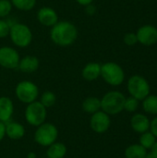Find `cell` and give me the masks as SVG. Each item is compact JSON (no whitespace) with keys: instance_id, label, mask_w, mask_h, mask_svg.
<instances>
[{"instance_id":"obj_1","label":"cell","mask_w":157,"mask_h":158,"mask_svg":"<svg viewBox=\"0 0 157 158\" xmlns=\"http://www.w3.org/2000/svg\"><path fill=\"white\" fill-rule=\"evenodd\" d=\"M50 39L57 46L68 47L72 45L78 39L79 31L77 26L68 20H58L50 29Z\"/></svg>"},{"instance_id":"obj_2","label":"cell","mask_w":157,"mask_h":158,"mask_svg":"<svg viewBox=\"0 0 157 158\" xmlns=\"http://www.w3.org/2000/svg\"><path fill=\"white\" fill-rule=\"evenodd\" d=\"M126 96L119 91H110L101 99V110L109 116H115L124 110Z\"/></svg>"},{"instance_id":"obj_3","label":"cell","mask_w":157,"mask_h":158,"mask_svg":"<svg viewBox=\"0 0 157 158\" xmlns=\"http://www.w3.org/2000/svg\"><path fill=\"white\" fill-rule=\"evenodd\" d=\"M8 36L13 44L19 48H26L30 46L33 38L31 28L20 22H15L10 26Z\"/></svg>"},{"instance_id":"obj_4","label":"cell","mask_w":157,"mask_h":158,"mask_svg":"<svg viewBox=\"0 0 157 158\" xmlns=\"http://www.w3.org/2000/svg\"><path fill=\"white\" fill-rule=\"evenodd\" d=\"M101 77L111 86H119L125 80V72L116 62H106L101 65Z\"/></svg>"},{"instance_id":"obj_5","label":"cell","mask_w":157,"mask_h":158,"mask_svg":"<svg viewBox=\"0 0 157 158\" xmlns=\"http://www.w3.org/2000/svg\"><path fill=\"white\" fill-rule=\"evenodd\" d=\"M127 89L130 96L143 101L150 94L151 87L148 81L141 75L131 76L127 83Z\"/></svg>"},{"instance_id":"obj_6","label":"cell","mask_w":157,"mask_h":158,"mask_svg":"<svg viewBox=\"0 0 157 158\" xmlns=\"http://www.w3.org/2000/svg\"><path fill=\"white\" fill-rule=\"evenodd\" d=\"M58 137L57 128L48 122H43L37 127V130L34 132V141L36 143L43 147H48L54 143Z\"/></svg>"},{"instance_id":"obj_7","label":"cell","mask_w":157,"mask_h":158,"mask_svg":"<svg viewBox=\"0 0 157 158\" xmlns=\"http://www.w3.org/2000/svg\"><path fill=\"white\" fill-rule=\"evenodd\" d=\"M15 94L19 102L28 105L37 100L39 88L31 81H21L16 85Z\"/></svg>"},{"instance_id":"obj_8","label":"cell","mask_w":157,"mask_h":158,"mask_svg":"<svg viewBox=\"0 0 157 158\" xmlns=\"http://www.w3.org/2000/svg\"><path fill=\"white\" fill-rule=\"evenodd\" d=\"M47 117L46 107H44L40 101H34L31 104H28L25 109V119L28 124L38 127L43 122H45Z\"/></svg>"},{"instance_id":"obj_9","label":"cell","mask_w":157,"mask_h":158,"mask_svg":"<svg viewBox=\"0 0 157 158\" xmlns=\"http://www.w3.org/2000/svg\"><path fill=\"white\" fill-rule=\"evenodd\" d=\"M19 52L11 46L0 47V66L6 69H16L19 63Z\"/></svg>"},{"instance_id":"obj_10","label":"cell","mask_w":157,"mask_h":158,"mask_svg":"<svg viewBox=\"0 0 157 158\" xmlns=\"http://www.w3.org/2000/svg\"><path fill=\"white\" fill-rule=\"evenodd\" d=\"M111 126V118L108 114L105 112L99 110L93 114H92L90 119V127L91 129L99 134L106 132Z\"/></svg>"},{"instance_id":"obj_11","label":"cell","mask_w":157,"mask_h":158,"mask_svg":"<svg viewBox=\"0 0 157 158\" xmlns=\"http://www.w3.org/2000/svg\"><path fill=\"white\" fill-rule=\"evenodd\" d=\"M137 39L140 44L145 46H151L157 43V28L153 25H143L138 29Z\"/></svg>"},{"instance_id":"obj_12","label":"cell","mask_w":157,"mask_h":158,"mask_svg":"<svg viewBox=\"0 0 157 158\" xmlns=\"http://www.w3.org/2000/svg\"><path fill=\"white\" fill-rule=\"evenodd\" d=\"M36 19L38 22L45 27H53L58 20L57 12L51 6H42L38 9L36 14Z\"/></svg>"},{"instance_id":"obj_13","label":"cell","mask_w":157,"mask_h":158,"mask_svg":"<svg viewBox=\"0 0 157 158\" xmlns=\"http://www.w3.org/2000/svg\"><path fill=\"white\" fill-rule=\"evenodd\" d=\"M149 118L142 113H135L130 118V127L137 133H143L150 130Z\"/></svg>"},{"instance_id":"obj_14","label":"cell","mask_w":157,"mask_h":158,"mask_svg":"<svg viewBox=\"0 0 157 158\" xmlns=\"http://www.w3.org/2000/svg\"><path fill=\"white\" fill-rule=\"evenodd\" d=\"M40 66V61L37 56L28 55L23 57H20L18 69L24 73H33L35 72Z\"/></svg>"},{"instance_id":"obj_15","label":"cell","mask_w":157,"mask_h":158,"mask_svg":"<svg viewBox=\"0 0 157 158\" xmlns=\"http://www.w3.org/2000/svg\"><path fill=\"white\" fill-rule=\"evenodd\" d=\"M14 113V104L7 96L0 97V121L6 123L10 121Z\"/></svg>"},{"instance_id":"obj_16","label":"cell","mask_w":157,"mask_h":158,"mask_svg":"<svg viewBox=\"0 0 157 158\" xmlns=\"http://www.w3.org/2000/svg\"><path fill=\"white\" fill-rule=\"evenodd\" d=\"M82 78L87 81H93L101 77V64L97 62L87 63L81 70Z\"/></svg>"},{"instance_id":"obj_17","label":"cell","mask_w":157,"mask_h":158,"mask_svg":"<svg viewBox=\"0 0 157 158\" xmlns=\"http://www.w3.org/2000/svg\"><path fill=\"white\" fill-rule=\"evenodd\" d=\"M6 135L11 140H20L25 135V128L16 121H8L6 124Z\"/></svg>"},{"instance_id":"obj_18","label":"cell","mask_w":157,"mask_h":158,"mask_svg":"<svg viewBox=\"0 0 157 158\" xmlns=\"http://www.w3.org/2000/svg\"><path fill=\"white\" fill-rule=\"evenodd\" d=\"M68 149L63 143L55 142L47 147L46 156L48 158H64L67 155Z\"/></svg>"},{"instance_id":"obj_19","label":"cell","mask_w":157,"mask_h":158,"mask_svg":"<svg viewBox=\"0 0 157 158\" xmlns=\"http://www.w3.org/2000/svg\"><path fill=\"white\" fill-rule=\"evenodd\" d=\"M81 107L84 112L88 114H93L101 110V99L95 96H89L83 100Z\"/></svg>"},{"instance_id":"obj_20","label":"cell","mask_w":157,"mask_h":158,"mask_svg":"<svg viewBox=\"0 0 157 158\" xmlns=\"http://www.w3.org/2000/svg\"><path fill=\"white\" fill-rule=\"evenodd\" d=\"M148 152L140 143H134L128 146L125 150L126 158H145Z\"/></svg>"},{"instance_id":"obj_21","label":"cell","mask_w":157,"mask_h":158,"mask_svg":"<svg viewBox=\"0 0 157 158\" xmlns=\"http://www.w3.org/2000/svg\"><path fill=\"white\" fill-rule=\"evenodd\" d=\"M143 109L145 113L157 116V95L149 94L143 100Z\"/></svg>"},{"instance_id":"obj_22","label":"cell","mask_w":157,"mask_h":158,"mask_svg":"<svg viewBox=\"0 0 157 158\" xmlns=\"http://www.w3.org/2000/svg\"><path fill=\"white\" fill-rule=\"evenodd\" d=\"M37 0H10L13 7L20 11H30L34 8Z\"/></svg>"},{"instance_id":"obj_23","label":"cell","mask_w":157,"mask_h":158,"mask_svg":"<svg viewBox=\"0 0 157 158\" xmlns=\"http://www.w3.org/2000/svg\"><path fill=\"white\" fill-rule=\"evenodd\" d=\"M155 142H156V138L150 131L142 133L141 137H140V140H139V143L143 148H145L146 150H150L152 148V146L155 144Z\"/></svg>"},{"instance_id":"obj_24","label":"cell","mask_w":157,"mask_h":158,"mask_svg":"<svg viewBox=\"0 0 157 158\" xmlns=\"http://www.w3.org/2000/svg\"><path fill=\"white\" fill-rule=\"evenodd\" d=\"M56 102V96L51 91L43 92L40 97V103L46 108H49L55 106Z\"/></svg>"},{"instance_id":"obj_25","label":"cell","mask_w":157,"mask_h":158,"mask_svg":"<svg viewBox=\"0 0 157 158\" xmlns=\"http://www.w3.org/2000/svg\"><path fill=\"white\" fill-rule=\"evenodd\" d=\"M139 100H137L136 98L130 96V97H126L125 99V103H124V110H126L127 112L130 113H134L137 111L138 107H139Z\"/></svg>"},{"instance_id":"obj_26","label":"cell","mask_w":157,"mask_h":158,"mask_svg":"<svg viewBox=\"0 0 157 158\" xmlns=\"http://www.w3.org/2000/svg\"><path fill=\"white\" fill-rule=\"evenodd\" d=\"M13 8L10 0H0V19H6L9 16Z\"/></svg>"},{"instance_id":"obj_27","label":"cell","mask_w":157,"mask_h":158,"mask_svg":"<svg viewBox=\"0 0 157 158\" xmlns=\"http://www.w3.org/2000/svg\"><path fill=\"white\" fill-rule=\"evenodd\" d=\"M10 25L5 19H0V39L6 38L9 34Z\"/></svg>"},{"instance_id":"obj_28","label":"cell","mask_w":157,"mask_h":158,"mask_svg":"<svg viewBox=\"0 0 157 158\" xmlns=\"http://www.w3.org/2000/svg\"><path fill=\"white\" fill-rule=\"evenodd\" d=\"M123 41H124L125 44H127L129 46H133L138 43L137 35L134 32H128L124 35Z\"/></svg>"},{"instance_id":"obj_29","label":"cell","mask_w":157,"mask_h":158,"mask_svg":"<svg viewBox=\"0 0 157 158\" xmlns=\"http://www.w3.org/2000/svg\"><path fill=\"white\" fill-rule=\"evenodd\" d=\"M149 131L155 136V138L157 139V116L150 121V130Z\"/></svg>"},{"instance_id":"obj_30","label":"cell","mask_w":157,"mask_h":158,"mask_svg":"<svg viewBox=\"0 0 157 158\" xmlns=\"http://www.w3.org/2000/svg\"><path fill=\"white\" fill-rule=\"evenodd\" d=\"M85 7V13L88 15V16H93L95 13H96V6L93 5V4H90V5H87Z\"/></svg>"},{"instance_id":"obj_31","label":"cell","mask_w":157,"mask_h":158,"mask_svg":"<svg viewBox=\"0 0 157 158\" xmlns=\"http://www.w3.org/2000/svg\"><path fill=\"white\" fill-rule=\"evenodd\" d=\"M6 136V123L0 121V142Z\"/></svg>"},{"instance_id":"obj_32","label":"cell","mask_w":157,"mask_h":158,"mask_svg":"<svg viewBox=\"0 0 157 158\" xmlns=\"http://www.w3.org/2000/svg\"><path fill=\"white\" fill-rule=\"evenodd\" d=\"M80 6H86L87 5H90V4H93V0H75Z\"/></svg>"},{"instance_id":"obj_33","label":"cell","mask_w":157,"mask_h":158,"mask_svg":"<svg viewBox=\"0 0 157 158\" xmlns=\"http://www.w3.org/2000/svg\"><path fill=\"white\" fill-rule=\"evenodd\" d=\"M150 153H151V154H153L154 156H157V140H156V142L155 143V144L152 146V148L150 149Z\"/></svg>"},{"instance_id":"obj_34","label":"cell","mask_w":157,"mask_h":158,"mask_svg":"<svg viewBox=\"0 0 157 158\" xmlns=\"http://www.w3.org/2000/svg\"><path fill=\"white\" fill-rule=\"evenodd\" d=\"M27 158H37V155L34 152H29L27 155Z\"/></svg>"},{"instance_id":"obj_35","label":"cell","mask_w":157,"mask_h":158,"mask_svg":"<svg viewBox=\"0 0 157 158\" xmlns=\"http://www.w3.org/2000/svg\"><path fill=\"white\" fill-rule=\"evenodd\" d=\"M145 158H157V156H154V155H153V154H151V153H148V154H147V156H145Z\"/></svg>"},{"instance_id":"obj_36","label":"cell","mask_w":157,"mask_h":158,"mask_svg":"<svg viewBox=\"0 0 157 158\" xmlns=\"http://www.w3.org/2000/svg\"><path fill=\"white\" fill-rule=\"evenodd\" d=\"M156 69H157V66H156Z\"/></svg>"}]
</instances>
